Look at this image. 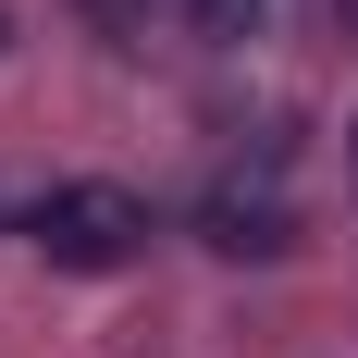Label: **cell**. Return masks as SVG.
Returning a JSON list of instances; mask_svg holds the SVG:
<instances>
[{
    "label": "cell",
    "mask_w": 358,
    "mask_h": 358,
    "mask_svg": "<svg viewBox=\"0 0 358 358\" xmlns=\"http://www.w3.org/2000/svg\"><path fill=\"white\" fill-rule=\"evenodd\" d=\"M185 25L198 37H259V0H185Z\"/></svg>",
    "instance_id": "obj_3"
},
{
    "label": "cell",
    "mask_w": 358,
    "mask_h": 358,
    "mask_svg": "<svg viewBox=\"0 0 358 358\" xmlns=\"http://www.w3.org/2000/svg\"><path fill=\"white\" fill-rule=\"evenodd\" d=\"M185 235L210 259H296V210L272 173H210L198 185V210H185Z\"/></svg>",
    "instance_id": "obj_2"
},
{
    "label": "cell",
    "mask_w": 358,
    "mask_h": 358,
    "mask_svg": "<svg viewBox=\"0 0 358 358\" xmlns=\"http://www.w3.org/2000/svg\"><path fill=\"white\" fill-rule=\"evenodd\" d=\"M148 235H161V210H148L136 185H111V173H74V185H50L25 210V248L50 272H136Z\"/></svg>",
    "instance_id": "obj_1"
},
{
    "label": "cell",
    "mask_w": 358,
    "mask_h": 358,
    "mask_svg": "<svg viewBox=\"0 0 358 358\" xmlns=\"http://www.w3.org/2000/svg\"><path fill=\"white\" fill-rule=\"evenodd\" d=\"M309 13H322V37H346V50H358V0H309Z\"/></svg>",
    "instance_id": "obj_4"
},
{
    "label": "cell",
    "mask_w": 358,
    "mask_h": 358,
    "mask_svg": "<svg viewBox=\"0 0 358 358\" xmlns=\"http://www.w3.org/2000/svg\"><path fill=\"white\" fill-rule=\"evenodd\" d=\"M0 50H13V13H0Z\"/></svg>",
    "instance_id": "obj_6"
},
{
    "label": "cell",
    "mask_w": 358,
    "mask_h": 358,
    "mask_svg": "<svg viewBox=\"0 0 358 358\" xmlns=\"http://www.w3.org/2000/svg\"><path fill=\"white\" fill-rule=\"evenodd\" d=\"M346 185H358V124H346Z\"/></svg>",
    "instance_id": "obj_5"
}]
</instances>
